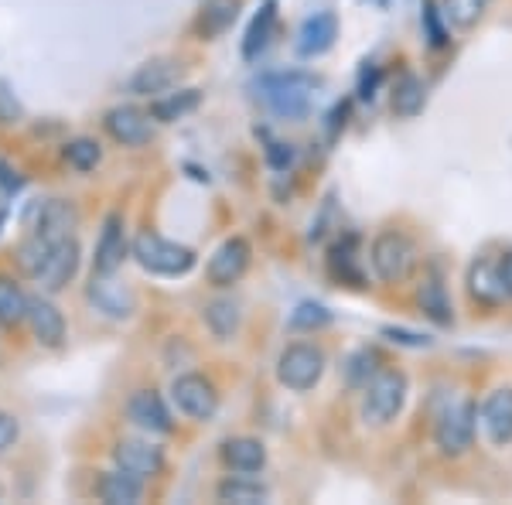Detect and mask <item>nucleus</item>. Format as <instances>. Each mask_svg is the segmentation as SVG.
<instances>
[{
    "label": "nucleus",
    "mask_w": 512,
    "mask_h": 505,
    "mask_svg": "<svg viewBox=\"0 0 512 505\" xmlns=\"http://www.w3.org/2000/svg\"><path fill=\"white\" fill-rule=\"evenodd\" d=\"M321 89V79L311 72H274L256 82V96L284 120H301L315 106V96Z\"/></svg>",
    "instance_id": "f257e3e1"
},
{
    "label": "nucleus",
    "mask_w": 512,
    "mask_h": 505,
    "mask_svg": "<svg viewBox=\"0 0 512 505\" xmlns=\"http://www.w3.org/2000/svg\"><path fill=\"white\" fill-rule=\"evenodd\" d=\"M407 403V376L400 369H379L366 383V400H362V417L376 427H386L400 417Z\"/></svg>",
    "instance_id": "f03ea898"
},
{
    "label": "nucleus",
    "mask_w": 512,
    "mask_h": 505,
    "mask_svg": "<svg viewBox=\"0 0 512 505\" xmlns=\"http://www.w3.org/2000/svg\"><path fill=\"white\" fill-rule=\"evenodd\" d=\"M369 260H373V270L379 273V280H386V284H403V280H410L417 270V246L410 236L393 233L390 229V233H379L373 239Z\"/></svg>",
    "instance_id": "7ed1b4c3"
},
{
    "label": "nucleus",
    "mask_w": 512,
    "mask_h": 505,
    "mask_svg": "<svg viewBox=\"0 0 512 505\" xmlns=\"http://www.w3.org/2000/svg\"><path fill=\"white\" fill-rule=\"evenodd\" d=\"M134 256L147 273H158V277H181L195 267V253L181 243H171L158 233H140L134 239Z\"/></svg>",
    "instance_id": "20e7f679"
},
{
    "label": "nucleus",
    "mask_w": 512,
    "mask_h": 505,
    "mask_svg": "<svg viewBox=\"0 0 512 505\" xmlns=\"http://www.w3.org/2000/svg\"><path fill=\"white\" fill-rule=\"evenodd\" d=\"M325 376V352L318 345H308V342H297V345H287L277 359V379L284 383L287 389L294 393H308L315 389Z\"/></svg>",
    "instance_id": "39448f33"
},
{
    "label": "nucleus",
    "mask_w": 512,
    "mask_h": 505,
    "mask_svg": "<svg viewBox=\"0 0 512 505\" xmlns=\"http://www.w3.org/2000/svg\"><path fill=\"white\" fill-rule=\"evenodd\" d=\"M434 441H437V447H441V454H448V458L465 454L475 441V407L472 403L468 400L448 403V410L437 417Z\"/></svg>",
    "instance_id": "423d86ee"
},
{
    "label": "nucleus",
    "mask_w": 512,
    "mask_h": 505,
    "mask_svg": "<svg viewBox=\"0 0 512 505\" xmlns=\"http://www.w3.org/2000/svg\"><path fill=\"white\" fill-rule=\"evenodd\" d=\"M171 396H175L178 410L192 420H212L219 410L216 386H212L205 376H198V372H185V376H178L175 386H171Z\"/></svg>",
    "instance_id": "0eeeda50"
},
{
    "label": "nucleus",
    "mask_w": 512,
    "mask_h": 505,
    "mask_svg": "<svg viewBox=\"0 0 512 505\" xmlns=\"http://www.w3.org/2000/svg\"><path fill=\"white\" fill-rule=\"evenodd\" d=\"M250 256H253V250L243 236L226 239V243H222L209 260V284L212 287H233L236 280L246 273V267H250Z\"/></svg>",
    "instance_id": "6e6552de"
},
{
    "label": "nucleus",
    "mask_w": 512,
    "mask_h": 505,
    "mask_svg": "<svg viewBox=\"0 0 512 505\" xmlns=\"http://www.w3.org/2000/svg\"><path fill=\"white\" fill-rule=\"evenodd\" d=\"M482 430L492 447L512 444V389H492L482 403Z\"/></svg>",
    "instance_id": "1a4fd4ad"
},
{
    "label": "nucleus",
    "mask_w": 512,
    "mask_h": 505,
    "mask_svg": "<svg viewBox=\"0 0 512 505\" xmlns=\"http://www.w3.org/2000/svg\"><path fill=\"white\" fill-rule=\"evenodd\" d=\"M106 134L123 147H140L151 140V113H140L134 106H117L103 120Z\"/></svg>",
    "instance_id": "9d476101"
},
{
    "label": "nucleus",
    "mask_w": 512,
    "mask_h": 505,
    "mask_svg": "<svg viewBox=\"0 0 512 505\" xmlns=\"http://www.w3.org/2000/svg\"><path fill=\"white\" fill-rule=\"evenodd\" d=\"M76 267H79V246H76V239H59V243L52 246V256H48V263H45V270L38 273V280H41V287L45 291H62L65 284H69L72 277H76Z\"/></svg>",
    "instance_id": "9b49d317"
},
{
    "label": "nucleus",
    "mask_w": 512,
    "mask_h": 505,
    "mask_svg": "<svg viewBox=\"0 0 512 505\" xmlns=\"http://www.w3.org/2000/svg\"><path fill=\"white\" fill-rule=\"evenodd\" d=\"M113 461H117V468L137 475L140 482H144V478L161 475V468H164L161 451L151 444H144V441H120L117 447H113Z\"/></svg>",
    "instance_id": "f8f14e48"
},
{
    "label": "nucleus",
    "mask_w": 512,
    "mask_h": 505,
    "mask_svg": "<svg viewBox=\"0 0 512 505\" xmlns=\"http://www.w3.org/2000/svg\"><path fill=\"white\" fill-rule=\"evenodd\" d=\"M468 294L475 297L482 308H499L506 301V284H502V270L492 260H475L468 270Z\"/></svg>",
    "instance_id": "ddd939ff"
},
{
    "label": "nucleus",
    "mask_w": 512,
    "mask_h": 505,
    "mask_svg": "<svg viewBox=\"0 0 512 505\" xmlns=\"http://www.w3.org/2000/svg\"><path fill=\"white\" fill-rule=\"evenodd\" d=\"M113 273H93V284H89V297L99 311H106L110 318H130L134 314V294L127 291L117 280H110Z\"/></svg>",
    "instance_id": "4468645a"
},
{
    "label": "nucleus",
    "mask_w": 512,
    "mask_h": 505,
    "mask_svg": "<svg viewBox=\"0 0 512 505\" xmlns=\"http://www.w3.org/2000/svg\"><path fill=\"white\" fill-rule=\"evenodd\" d=\"M123 256H127V236H123V219L120 215H110L103 222V233H99L96 243V263L93 273H117Z\"/></svg>",
    "instance_id": "2eb2a0df"
},
{
    "label": "nucleus",
    "mask_w": 512,
    "mask_h": 505,
    "mask_svg": "<svg viewBox=\"0 0 512 505\" xmlns=\"http://www.w3.org/2000/svg\"><path fill=\"white\" fill-rule=\"evenodd\" d=\"M130 420H134L137 427H144V430H154V434H168L171 427V413L168 407H164V400L154 389H140V393H134V400H130Z\"/></svg>",
    "instance_id": "dca6fc26"
},
{
    "label": "nucleus",
    "mask_w": 512,
    "mask_h": 505,
    "mask_svg": "<svg viewBox=\"0 0 512 505\" xmlns=\"http://www.w3.org/2000/svg\"><path fill=\"white\" fill-rule=\"evenodd\" d=\"M28 321H31V331H35V338L41 345H48V349H59L62 338H65V318L62 311L55 308V304L41 301H28Z\"/></svg>",
    "instance_id": "f3484780"
},
{
    "label": "nucleus",
    "mask_w": 512,
    "mask_h": 505,
    "mask_svg": "<svg viewBox=\"0 0 512 505\" xmlns=\"http://www.w3.org/2000/svg\"><path fill=\"white\" fill-rule=\"evenodd\" d=\"M181 69L171 59H154L147 65H140L134 72V79H130V93L137 96H151V93H164V89H171L178 82Z\"/></svg>",
    "instance_id": "a211bd4d"
},
{
    "label": "nucleus",
    "mask_w": 512,
    "mask_h": 505,
    "mask_svg": "<svg viewBox=\"0 0 512 505\" xmlns=\"http://www.w3.org/2000/svg\"><path fill=\"white\" fill-rule=\"evenodd\" d=\"M335 38H338V21H335V14H315V18L304 21L301 41H297V48H301V55L315 59V55H325L328 48L335 45Z\"/></svg>",
    "instance_id": "6ab92c4d"
},
{
    "label": "nucleus",
    "mask_w": 512,
    "mask_h": 505,
    "mask_svg": "<svg viewBox=\"0 0 512 505\" xmlns=\"http://www.w3.org/2000/svg\"><path fill=\"white\" fill-rule=\"evenodd\" d=\"M417 304H420V311L427 314L431 321H437V325H451V297L448 291H444V280H441V273L431 270L424 277V284L417 287Z\"/></svg>",
    "instance_id": "aec40b11"
},
{
    "label": "nucleus",
    "mask_w": 512,
    "mask_h": 505,
    "mask_svg": "<svg viewBox=\"0 0 512 505\" xmlns=\"http://www.w3.org/2000/svg\"><path fill=\"white\" fill-rule=\"evenodd\" d=\"M222 461H226L233 471H243V475H253L267 465V447L253 437H233V441L222 444Z\"/></svg>",
    "instance_id": "412c9836"
},
{
    "label": "nucleus",
    "mask_w": 512,
    "mask_h": 505,
    "mask_svg": "<svg viewBox=\"0 0 512 505\" xmlns=\"http://www.w3.org/2000/svg\"><path fill=\"white\" fill-rule=\"evenodd\" d=\"M140 478L137 475H130V471H110V475H103L96 482V495L103 502H110V505H134L140 502Z\"/></svg>",
    "instance_id": "4be33fe9"
},
{
    "label": "nucleus",
    "mask_w": 512,
    "mask_h": 505,
    "mask_svg": "<svg viewBox=\"0 0 512 505\" xmlns=\"http://www.w3.org/2000/svg\"><path fill=\"white\" fill-rule=\"evenodd\" d=\"M427 103V93H424V82H420L417 76H400V82H396L393 89V113L403 120L417 117L420 110H424Z\"/></svg>",
    "instance_id": "5701e85b"
},
{
    "label": "nucleus",
    "mask_w": 512,
    "mask_h": 505,
    "mask_svg": "<svg viewBox=\"0 0 512 505\" xmlns=\"http://www.w3.org/2000/svg\"><path fill=\"white\" fill-rule=\"evenodd\" d=\"M202 103V93L198 89H185V93H171V96H161L151 103V117L161 120V123H175L181 117H188V113L195 110V106Z\"/></svg>",
    "instance_id": "b1692460"
},
{
    "label": "nucleus",
    "mask_w": 512,
    "mask_h": 505,
    "mask_svg": "<svg viewBox=\"0 0 512 505\" xmlns=\"http://www.w3.org/2000/svg\"><path fill=\"white\" fill-rule=\"evenodd\" d=\"M239 14V0H205L202 7V35L205 38H216L222 31L233 28Z\"/></svg>",
    "instance_id": "393cba45"
},
{
    "label": "nucleus",
    "mask_w": 512,
    "mask_h": 505,
    "mask_svg": "<svg viewBox=\"0 0 512 505\" xmlns=\"http://www.w3.org/2000/svg\"><path fill=\"white\" fill-rule=\"evenodd\" d=\"M492 7V0H444V21L454 24V28L468 31L475 28L478 21L485 18V11Z\"/></svg>",
    "instance_id": "a878e982"
},
{
    "label": "nucleus",
    "mask_w": 512,
    "mask_h": 505,
    "mask_svg": "<svg viewBox=\"0 0 512 505\" xmlns=\"http://www.w3.org/2000/svg\"><path fill=\"white\" fill-rule=\"evenodd\" d=\"M274 24H277V7L274 4H263V11L256 14L253 24H250V31H246V41H243V55H246V59H256V55L267 48Z\"/></svg>",
    "instance_id": "bb28decb"
},
{
    "label": "nucleus",
    "mask_w": 512,
    "mask_h": 505,
    "mask_svg": "<svg viewBox=\"0 0 512 505\" xmlns=\"http://www.w3.org/2000/svg\"><path fill=\"white\" fill-rule=\"evenodd\" d=\"M52 246H55V239H48V236H41V233H35L31 239H24V243L18 246L21 270L28 273V277H38V273L45 270L48 256H52Z\"/></svg>",
    "instance_id": "cd10ccee"
},
{
    "label": "nucleus",
    "mask_w": 512,
    "mask_h": 505,
    "mask_svg": "<svg viewBox=\"0 0 512 505\" xmlns=\"http://www.w3.org/2000/svg\"><path fill=\"white\" fill-rule=\"evenodd\" d=\"M28 318V297L14 280L0 277V325H18Z\"/></svg>",
    "instance_id": "c85d7f7f"
},
{
    "label": "nucleus",
    "mask_w": 512,
    "mask_h": 505,
    "mask_svg": "<svg viewBox=\"0 0 512 505\" xmlns=\"http://www.w3.org/2000/svg\"><path fill=\"white\" fill-rule=\"evenodd\" d=\"M219 499L222 502H236V505L267 502V485L253 482V478H226V482L219 485Z\"/></svg>",
    "instance_id": "c756f323"
},
{
    "label": "nucleus",
    "mask_w": 512,
    "mask_h": 505,
    "mask_svg": "<svg viewBox=\"0 0 512 505\" xmlns=\"http://www.w3.org/2000/svg\"><path fill=\"white\" fill-rule=\"evenodd\" d=\"M62 157L69 161V168H76V171H93L103 154H99V144H96V140L79 137V140H69V144H65Z\"/></svg>",
    "instance_id": "7c9ffc66"
},
{
    "label": "nucleus",
    "mask_w": 512,
    "mask_h": 505,
    "mask_svg": "<svg viewBox=\"0 0 512 505\" xmlns=\"http://www.w3.org/2000/svg\"><path fill=\"white\" fill-rule=\"evenodd\" d=\"M205 321H209V328L216 331L219 338H229L239 325V311L233 301H212L209 308H205Z\"/></svg>",
    "instance_id": "2f4dec72"
},
{
    "label": "nucleus",
    "mask_w": 512,
    "mask_h": 505,
    "mask_svg": "<svg viewBox=\"0 0 512 505\" xmlns=\"http://www.w3.org/2000/svg\"><path fill=\"white\" fill-rule=\"evenodd\" d=\"M328 321H332V311H328L325 304H315V301L297 304V311L291 314V328H301V331L325 328Z\"/></svg>",
    "instance_id": "473e14b6"
},
{
    "label": "nucleus",
    "mask_w": 512,
    "mask_h": 505,
    "mask_svg": "<svg viewBox=\"0 0 512 505\" xmlns=\"http://www.w3.org/2000/svg\"><path fill=\"white\" fill-rule=\"evenodd\" d=\"M376 352H369V349H362L359 355H355V359L349 362V383L352 386H362V389H366V383H369V379H373L376 376Z\"/></svg>",
    "instance_id": "72a5a7b5"
},
{
    "label": "nucleus",
    "mask_w": 512,
    "mask_h": 505,
    "mask_svg": "<svg viewBox=\"0 0 512 505\" xmlns=\"http://www.w3.org/2000/svg\"><path fill=\"white\" fill-rule=\"evenodd\" d=\"M424 24H427V38H431L434 48L448 45V31H444L441 18H437V7L431 4V0H424Z\"/></svg>",
    "instance_id": "f704fd0d"
},
{
    "label": "nucleus",
    "mask_w": 512,
    "mask_h": 505,
    "mask_svg": "<svg viewBox=\"0 0 512 505\" xmlns=\"http://www.w3.org/2000/svg\"><path fill=\"white\" fill-rule=\"evenodd\" d=\"M18 434H21L18 420H14L11 413H0V454H4L14 441H18Z\"/></svg>",
    "instance_id": "c9c22d12"
},
{
    "label": "nucleus",
    "mask_w": 512,
    "mask_h": 505,
    "mask_svg": "<svg viewBox=\"0 0 512 505\" xmlns=\"http://www.w3.org/2000/svg\"><path fill=\"white\" fill-rule=\"evenodd\" d=\"M21 117V106H18V99H14L11 89L0 82V120H18Z\"/></svg>",
    "instance_id": "e433bc0d"
},
{
    "label": "nucleus",
    "mask_w": 512,
    "mask_h": 505,
    "mask_svg": "<svg viewBox=\"0 0 512 505\" xmlns=\"http://www.w3.org/2000/svg\"><path fill=\"white\" fill-rule=\"evenodd\" d=\"M499 270H502V284H506V294L512 297V253H506L499 260Z\"/></svg>",
    "instance_id": "4c0bfd02"
},
{
    "label": "nucleus",
    "mask_w": 512,
    "mask_h": 505,
    "mask_svg": "<svg viewBox=\"0 0 512 505\" xmlns=\"http://www.w3.org/2000/svg\"><path fill=\"white\" fill-rule=\"evenodd\" d=\"M386 335L393 338H400V342H407V345H427V338H420V335H410V331H396V328H386Z\"/></svg>",
    "instance_id": "58836bf2"
},
{
    "label": "nucleus",
    "mask_w": 512,
    "mask_h": 505,
    "mask_svg": "<svg viewBox=\"0 0 512 505\" xmlns=\"http://www.w3.org/2000/svg\"><path fill=\"white\" fill-rule=\"evenodd\" d=\"M0 219H4V215H0Z\"/></svg>",
    "instance_id": "ea45409f"
}]
</instances>
